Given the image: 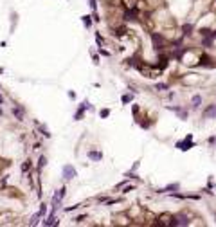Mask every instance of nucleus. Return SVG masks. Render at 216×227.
<instances>
[{"label": "nucleus", "mask_w": 216, "mask_h": 227, "mask_svg": "<svg viewBox=\"0 0 216 227\" xmlns=\"http://www.w3.org/2000/svg\"><path fill=\"white\" fill-rule=\"evenodd\" d=\"M141 72L146 76V78H159L160 76V69H151V67H141Z\"/></svg>", "instance_id": "1"}, {"label": "nucleus", "mask_w": 216, "mask_h": 227, "mask_svg": "<svg viewBox=\"0 0 216 227\" xmlns=\"http://www.w3.org/2000/svg\"><path fill=\"white\" fill-rule=\"evenodd\" d=\"M157 220H159V224H160V225H173V224H175V222H173V220H175V216H173V215H169V213L160 215Z\"/></svg>", "instance_id": "2"}, {"label": "nucleus", "mask_w": 216, "mask_h": 227, "mask_svg": "<svg viewBox=\"0 0 216 227\" xmlns=\"http://www.w3.org/2000/svg\"><path fill=\"white\" fill-rule=\"evenodd\" d=\"M63 175H65L67 180H69V178H74V177H76V169H74L72 166H65V168H63Z\"/></svg>", "instance_id": "3"}, {"label": "nucleus", "mask_w": 216, "mask_h": 227, "mask_svg": "<svg viewBox=\"0 0 216 227\" xmlns=\"http://www.w3.org/2000/svg\"><path fill=\"white\" fill-rule=\"evenodd\" d=\"M123 2H124V6H126V7H130V9H133L135 4H137V0H123Z\"/></svg>", "instance_id": "4"}, {"label": "nucleus", "mask_w": 216, "mask_h": 227, "mask_svg": "<svg viewBox=\"0 0 216 227\" xmlns=\"http://www.w3.org/2000/svg\"><path fill=\"white\" fill-rule=\"evenodd\" d=\"M13 112H15V115H16L18 119H22V115H23V112H20V108H15Z\"/></svg>", "instance_id": "5"}, {"label": "nucleus", "mask_w": 216, "mask_h": 227, "mask_svg": "<svg viewBox=\"0 0 216 227\" xmlns=\"http://www.w3.org/2000/svg\"><path fill=\"white\" fill-rule=\"evenodd\" d=\"M90 159H101V153H94V152H90Z\"/></svg>", "instance_id": "6"}]
</instances>
